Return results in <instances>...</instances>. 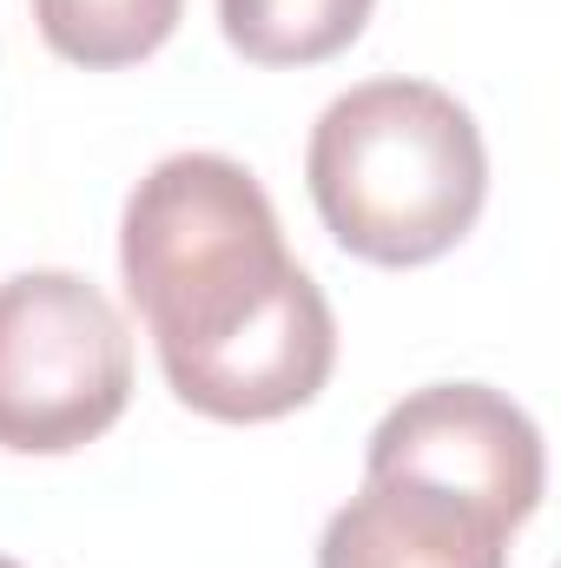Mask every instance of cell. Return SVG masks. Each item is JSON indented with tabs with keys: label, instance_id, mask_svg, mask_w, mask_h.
Here are the masks:
<instances>
[{
	"label": "cell",
	"instance_id": "1",
	"mask_svg": "<svg viewBox=\"0 0 561 568\" xmlns=\"http://www.w3.org/2000/svg\"><path fill=\"white\" fill-rule=\"evenodd\" d=\"M120 272L185 410L278 424L330 384L337 317L284 252L278 212L238 159H159L126 199Z\"/></svg>",
	"mask_w": 561,
	"mask_h": 568
},
{
	"label": "cell",
	"instance_id": "2",
	"mask_svg": "<svg viewBox=\"0 0 561 568\" xmlns=\"http://www.w3.org/2000/svg\"><path fill=\"white\" fill-rule=\"evenodd\" d=\"M304 185L350 258L410 272L476 232L489 152L456 93L429 80H364L317 113Z\"/></svg>",
	"mask_w": 561,
	"mask_h": 568
},
{
	"label": "cell",
	"instance_id": "3",
	"mask_svg": "<svg viewBox=\"0 0 561 568\" xmlns=\"http://www.w3.org/2000/svg\"><path fill=\"white\" fill-rule=\"evenodd\" d=\"M133 404V337L113 297L80 272L0 284V449L73 456Z\"/></svg>",
	"mask_w": 561,
	"mask_h": 568
},
{
	"label": "cell",
	"instance_id": "4",
	"mask_svg": "<svg viewBox=\"0 0 561 568\" xmlns=\"http://www.w3.org/2000/svg\"><path fill=\"white\" fill-rule=\"evenodd\" d=\"M364 469H397V476L442 483L456 496H476L509 529H522L542 509V489H549V456H542L536 417L516 397L489 390V384L410 390L370 429Z\"/></svg>",
	"mask_w": 561,
	"mask_h": 568
},
{
	"label": "cell",
	"instance_id": "5",
	"mask_svg": "<svg viewBox=\"0 0 561 568\" xmlns=\"http://www.w3.org/2000/svg\"><path fill=\"white\" fill-rule=\"evenodd\" d=\"M509 523L442 483L364 469V489L324 523L317 568H509Z\"/></svg>",
	"mask_w": 561,
	"mask_h": 568
},
{
	"label": "cell",
	"instance_id": "6",
	"mask_svg": "<svg viewBox=\"0 0 561 568\" xmlns=\"http://www.w3.org/2000/svg\"><path fill=\"white\" fill-rule=\"evenodd\" d=\"M370 7L377 0H218V27L252 67H317L370 27Z\"/></svg>",
	"mask_w": 561,
	"mask_h": 568
},
{
	"label": "cell",
	"instance_id": "7",
	"mask_svg": "<svg viewBox=\"0 0 561 568\" xmlns=\"http://www.w3.org/2000/svg\"><path fill=\"white\" fill-rule=\"evenodd\" d=\"M178 13H185V0H33L40 40L86 73L152 60L172 40Z\"/></svg>",
	"mask_w": 561,
	"mask_h": 568
},
{
	"label": "cell",
	"instance_id": "8",
	"mask_svg": "<svg viewBox=\"0 0 561 568\" xmlns=\"http://www.w3.org/2000/svg\"><path fill=\"white\" fill-rule=\"evenodd\" d=\"M0 568H20V562H13V556H0Z\"/></svg>",
	"mask_w": 561,
	"mask_h": 568
}]
</instances>
